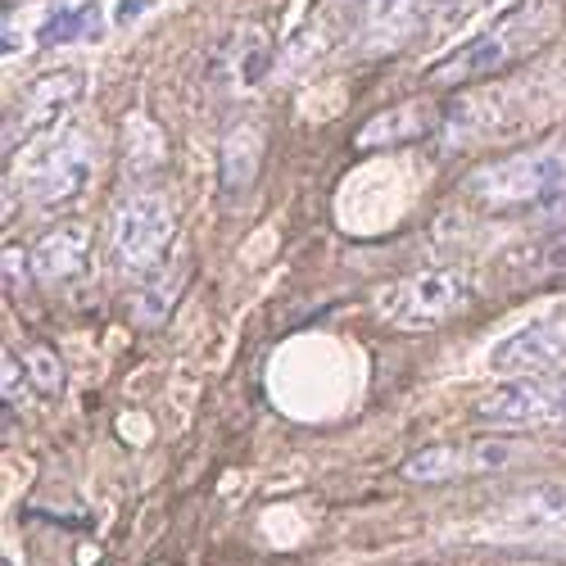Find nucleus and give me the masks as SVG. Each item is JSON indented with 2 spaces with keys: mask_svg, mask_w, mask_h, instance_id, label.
Listing matches in <instances>:
<instances>
[{
  "mask_svg": "<svg viewBox=\"0 0 566 566\" xmlns=\"http://www.w3.org/2000/svg\"><path fill=\"white\" fill-rule=\"evenodd\" d=\"M462 191L481 209H516V205H557L566 196V155L562 150H522L512 159L467 172Z\"/></svg>",
  "mask_w": 566,
  "mask_h": 566,
  "instance_id": "f257e3e1",
  "label": "nucleus"
},
{
  "mask_svg": "<svg viewBox=\"0 0 566 566\" xmlns=\"http://www.w3.org/2000/svg\"><path fill=\"white\" fill-rule=\"evenodd\" d=\"M548 23H553V14L544 10V0H531L522 14H512L494 32L467 41L462 51H453L440 69H431V86H467L476 77H490V73L507 69L522 51H531V45H539L548 36Z\"/></svg>",
  "mask_w": 566,
  "mask_h": 566,
  "instance_id": "f03ea898",
  "label": "nucleus"
},
{
  "mask_svg": "<svg viewBox=\"0 0 566 566\" xmlns=\"http://www.w3.org/2000/svg\"><path fill=\"white\" fill-rule=\"evenodd\" d=\"M471 304V281L462 272H417L381 291V313L408 332H427Z\"/></svg>",
  "mask_w": 566,
  "mask_h": 566,
  "instance_id": "7ed1b4c3",
  "label": "nucleus"
},
{
  "mask_svg": "<svg viewBox=\"0 0 566 566\" xmlns=\"http://www.w3.org/2000/svg\"><path fill=\"white\" fill-rule=\"evenodd\" d=\"M168 241H172V209L164 196H132L118 205L114 213V259L146 276L164 263L168 254Z\"/></svg>",
  "mask_w": 566,
  "mask_h": 566,
  "instance_id": "20e7f679",
  "label": "nucleus"
},
{
  "mask_svg": "<svg viewBox=\"0 0 566 566\" xmlns=\"http://www.w3.org/2000/svg\"><path fill=\"white\" fill-rule=\"evenodd\" d=\"M485 539H566V485H531L503 499L481 522Z\"/></svg>",
  "mask_w": 566,
  "mask_h": 566,
  "instance_id": "39448f33",
  "label": "nucleus"
},
{
  "mask_svg": "<svg viewBox=\"0 0 566 566\" xmlns=\"http://www.w3.org/2000/svg\"><path fill=\"white\" fill-rule=\"evenodd\" d=\"M91 164H96V150H91V140L82 132L55 136L51 146L36 155V164L28 168V196L41 209H60L64 200H73L86 186Z\"/></svg>",
  "mask_w": 566,
  "mask_h": 566,
  "instance_id": "423d86ee",
  "label": "nucleus"
},
{
  "mask_svg": "<svg viewBox=\"0 0 566 566\" xmlns=\"http://www.w3.org/2000/svg\"><path fill=\"white\" fill-rule=\"evenodd\" d=\"M476 417L490 421V427H516V431L566 427V381H512V386H499L494 395L481 399Z\"/></svg>",
  "mask_w": 566,
  "mask_h": 566,
  "instance_id": "0eeeda50",
  "label": "nucleus"
},
{
  "mask_svg": "<svg viewBox=\"0 0 566 566\" xmlns=\"http://www.w3.org/2000/svg\"><path fill=\"white\" fill-rule=\"evenodd\" d=\"M516 458L507 440H471V444H431L403 462V476L417 485H440L453 476H490Z\"/></svg>",
  "mask_w": 566,
  "mask_h": 566,
  "instance_id": "6e6552de",
  "label": "nucleus"
},
{
  "mask_svg": "<svg viewBox=\"0 0 566 566\" xmlns=\"http://www.w3.org/2000/svg\"><path fill=\"white\" fill-rule=\"evenodd\" d=\"M86 91V77L77 69H55V73H45L36 77L28 91H23V109L14 118V140L41 132V127H51L60 109H69L77 96Z\"/></svg>",
  "mask_w": 566,
  "mask_h": 566,
  "instance_id": "1a4fd4ad",
  "label": "nucleus"
},
{
  "mask_svg": "<svg viewBox=\"0 0 566 566\" xmlns=\"http://www.w3.org/2000/svg\"><path fill=\"white\" fill-rule=\"evenodd\" d=\"M566 354V340L557 326L548 322H535V326H522L516 336H507L499 349H494V367L507 371V376H539V371H553Z\"/></svg>",
  "mask_w": 566,
  "mask_h": 566,
  "instance_id": "9d476101",
  "label": "nucleus"
},
{
  "mask_svg": "<svg viewBox=\"0 0 566 566\" xmlns=\"http://www.w3.org/2000/svg\"><path fill=\"white\" fill-rule=\"evenodd\" d=\"M427 10H431V0H363V14H358L363 45L390 51V45L417 32V23H427Z\"/></svg>",
  "mask_w": 566,
  "mask_h": 566,
  "instance_id": "9b49d317",
  "label": "nucleus"
},
{
  "mask_svg": "<svg viewBox=\"0 0 566 566\" xmlns=\"http://www.w3.org/2000/svg\"><path fill=\"white\" fill-rule=\"evenodd\" d=\"M86 250H91V235L77 222H64L55 231H45L41 241L28 250L32 276L36 281H69V276H77L86 268Z\"/></svg>",
  "mask_w": 566,
  "mask_h": 566,
  "instance_id": "f8f14e48",
  "label": "nucleus"
},
{
  "mask_svg": "<svg viewBox=\"0 0 566 566\" xmlns=\"http://www.w3.org/2000/svg\"><path fill=\"white\" fill-rule=\"evenodd\" d=\"M259 164H263V136L254 123H241L231 127L227 140H222V186H227V200H241L254 177H259Z\"/></svg>",
  "mask_w": 566,
  "mask_h": 566,
  "instance_id": "ddd939ff",
  "label": "nucleus"
},
{
  "mask_svg": "<svg viewBox=\"0 0 566 566\" xmlns=\"http://www.w3.org/2000/svg\"><path fill=\"white\" fill-rule=\"evenodd\" d=\"M431 132V109L427 105H399L390 114H376L371 123H363L358 132V146L363 150H386L399 146V140H417Z\"/></svg>",
  "mask_w": 566,
  "mask_h": 566,
  "instance_id": "4468645a",
  "label": "nucleus"
},
{
  "mask_svg": "<svg viewBox=\"0 0 566 566\" xmlns=\"http://www.w3.org/2000/svg\"><path fill=\"white\" fill-rule=\"evenodd\" d=\"M96 23V6H82V10H60L41 23V45H64V41H77L91 32Z\"/></svg>",
  "mask_w": 566,
  "mask_h": 566,
  "instance_id": "2eb2a0df",
  "label": "nucleus"
},
{
  "mask_svg": "<svg viewBox=\"0 0 566 566\" xmlns=\"http://www.w3.org/2000/svg\"><path fill=\"white\" fill-rule=\"evenodd\" d=\"M23 367L32 371V386H41L45 395H55V390L64 386V367H60V358H55L51 349H32V354L23 358Z\"/></svg>",
  "mask_w": 566,
  "mask_h": 566,
  "instance_id": "dca6fc26",
  "label": "nucleus"
},
{
  "mask_svg": "<svg viewBox=\"0 0 566 566\" xmlns=\"http://www.w3.org/2000/svg\"><path fill=\"white\" fill-rule=\"evenodd\" d=\"M146 6H150V0H127V6H118V23H127L132 14H140Z\"/></svg>",
  "mask_w": 566,
  "mask_h": 566,
  "instance_id": "f3484780",
  "label": "nucleus"
},
{
  "mask_svg": "<svg viewBox=\"0 0 566 566\" xmlns=\"http://www.w3.org/2000/svg\"><path fill=\"white\" fill-rule=\"evenodd\" d=\"M553 222H566V196L557 200V209H553Z\"/></svg>",
  "mask_w": 566,
  "mask_h": 566,
  "instance_id": "a211bd4d",
  "label": "nucleus"
}]
</instances>
